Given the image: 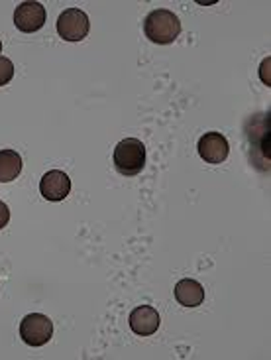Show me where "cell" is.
Masks as SVG:
<instances>
[{"mask_svg": "<svg viewBox=\"0 0 271 360\" xmlns=\"http://www.w3.org/2000/svg\"><path fill=\"white\" fill-rule=\"evenodd\" d=\"M144 34L150 41L159 46L173 44L181 34V20L171 10H152L144 20Z\"/></svg>", "mask_w": 271, "mask_h": 360, "instance_id": "cell-1", "label": "cell"}, {"mask_svg": "<svg viewBox=\"0 0 271 360\" xmlns=\"http://www.w3.org/2000/svg\"><path fill=\"white\" fill-rule=\"evenodd\" d=\"M114 169L120 176H138L145 167V146L138 138H124L120 140L112 154Z\"/></svg>", "mask_w": 271, "mask_h": 360, "instance_id": "cell-2", "label": "cell"}, {"mask_svg": "<svg viewBox=\"0 0 271 360\" xmlns=\"http://www.w3.org/2000/svg\"><path fill=\"white\" fill-rule=\"evenodd\" d=\"M20 337L28 347H44L53 337V323L48 315L29 313L20 323Z\"/></svg>", "mask_w": 271, "mask_h": 360, "instance_id": "cell-3", "label": "cell"}, {"mask_svg": "<svg viewBox=\"0 0 271 360\" xmlns=\"http://www.w3.org/2000/svg\"><path fill=\"white\" fill-rule=\"evenodd\" d=\"M91 22L81 8H67L58 18V34L65 41H81L87 38Z\"/></svg>", "mask_w": 271, "mask_h": 360, "instance_id": "cell-4", "label": "cell"}, {"mask_svg": "<svg viewBox=\"0 0 271 360\" xmlns=\"http://www.w3.org/2000/svg\"><path fill=\"white\" fill-rule=\"evenodd\" d=\"M48 20V12L39 4V2H22L16 12H14V26L24 32V34H34L38 30L44 28Z\"/></svg>", "mask_w": 271, "mask_h": 360, "instance_id": "cell-5", "label": "cell"}, {"mask_svg": "<svg viewBox=\"0 0 271 360\" xmlns=\"http://www.w3.org/2000/svg\"><path fill=\"white\" fill-rule=\"evenodd\" d=\"M197 150H199V156L203 158L206 164L218 166L228 158L230 146H228L226 136L220 134V132H206L204 136L199 138Z\"/></svg>", "mask_w": 271, "mask_h": 360, "instance_id": "cell-6", "label": "cell"}, {"mask_svg": "<svg viewBox=\"0 0 271 360\" xmlns=\"http://www.w3.org/2000/svg\"><path fill=\"white\" fill-rule=\"evenodd\" d=\"M39 193L46 201L58 203L63 201L71 193V179L65 172L61 169H51L39 181Z\"/></svg>", "mask_w": 271, "mask_h": 360, "instance_id": "cell-7", "label": "cell"}, {"mask_svg": "<svg viewBox=\"0 0 271 360\" xmlns=\"http://www.w3.org/2000/svg\"><path fill=\"white\" fill-rule=\"evenodd\" d=\"M128 323H130V329L140 335V337H150L154 335L159 329L161 325V319H159V313L152 305H140L136 307L134 311L130 313L128 317Z\"/></svg>", "mask_w": 271, "mask_h": 360, "instance_id": "cell-8", "label": "cell"}, {"mask_svg": "<svg viewBox=\"0 0 271 360\" xmlns=\"http://www.w3.org/2000/svg\"><path fill=\"white\" fill-rule=\"evenodd\" d=\"M175 300L183 307H199L204 302V288L194 280L185 278L181 282L175 283Z\"/></svg>", "mask_w": 271, "mask_h": 360, "instance_id": "cell-9", "label": "cell"}, {"mask_svg": "<svg viewBox=\"0 0 271 360\" xmlns=\"http://www.w3.org/2000/svg\"><path fill=\"white\" fill-rule=\"evenodd\" d=\"M22 172V156L16 150H0V184H10Z\"/></svg>", "mask_w": 271, "mask_h": 360, "instance_id": "cell-10", "label": "cell"}, {"mask_svg": "<svg viewBox=\"0 0 271 360\" xmlns=\"http://www.w3.org/2000/svg\"><path fill=\"white\" fill-rule=\"evenodd\" d=\"M14 77V63L8 58L0 56V87L8 85Z\"/></svg>", "mask_w": 271, "mask_h": 360, "instance_id": "cell-11", "label": "cell"}, {"mask_svg": "<svg viewBox=\"0 0 271 360\" xmlns=\"http://www.w3.org/2000/svg\"><path fill=\"white\" fill-rule=\"evenodd\" d=\"M8 221H10L8 205L4 203V201H0V231L8 224Z\"/></svg>", "mask_w": 271, "mask_h": 360, "instance_id": "cell-12", "label": "cell"}, {"mask_svg": "<svg viewBox=\"0 0 271 360\" xmlns=\"http://www.w3.org/2000/svg\"><path fill=\"white\" fill-rule=\"evenodd\" d=\"M0 51H2V41H0Z\"/></svg>", "mask_w": 271, "mask_h": 360, "instance_id": "cell-13", "label": "cell"}]
</instances>
